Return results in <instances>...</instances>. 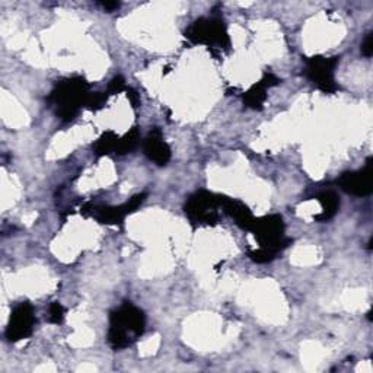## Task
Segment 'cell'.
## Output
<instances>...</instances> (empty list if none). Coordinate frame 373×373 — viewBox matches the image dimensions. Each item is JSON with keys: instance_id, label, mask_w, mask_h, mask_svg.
<instances>
[{"instance_id": "cell-20", "label": "cell", "mask_w": 373, "mask_h": 373, "mask_svg": "<svg viewBox=\"0 0 373 373\" xmlns=\"http://www.w3.org/2000/svg\"><path fill=\"white\" fill-rule=\"evenodd\" d=\"M126 92H127V96L132 103V107L137 108L140 105V95L133 88H126Z\"/></svg>"}, {"instance_id": "cell-15", "label": "cell", "mask_w": 373, "mask_h": 373, "mask_svg": "<svg viewBox=\"0 0 373 373\" xmlns=\"http://www.w3.org/2000/svg\"><path fill=\"white\" fill-rule=\"evenodd\" d=\"M277 254H275L272 251L264 250V248H260L257 251H250L248 253V257H250L254 263L257 264H265V263H271L272 260L276 258Z\"/></svg>"}, {"instance_id": "cell-12", "label": "cell", "mask_w": 373, "mask_h": 373, "mask_svg": "<svg viewBox=\"0 0 373 373\" xmlns=\"http://www.w3.org/2000/svg\"><path fill=\"white\" fill-rule=\"evenodd\" d=\"M316 200L322 206V213L315 216V220L318 222H326L333 219L338 209H340V200L334 191H322L321 194L316 195Z\"/></svg>"}, {"instance_id": "cell-7", "label": "cell", "mask_w": 373, "mask_h": 373, "mask_svg": "<svg viewBox=\"0 0 373 373\" xmlns=\"http://www.w3.org/2000/svg\"><path fill=\"white\" fill-rule=\"evenodd\" d=\"M35 322V312L31 304L21 302L19 305H16L11 314L9 324L5 333L8 341L16 343L28 338L34 331Z\"/></svg>"}, {"instance_id": "cell-13", "label": "cell", "mask_w": 373, "mask_h": 373, "mask_svg": "<svg viewBox=\"0 0 373 373\" xmlns=\"http://www.w3.org/2000/svg\"><path fill=\"white\" fill-rule=\"evenodd\" d=\"M118 136L114 132H105L93 144V154L96 156H104L115 152Z\"/></svg>"}, {"instance_id": "cell-4", "label": "cell", "mask_w": 373, "mask_h": 373, "mask_svg": "<svg viewBox=\"0 0 373 373\" xmlns=\"http://www.w3.org/2000/svg\"><path fill=\"white\" fill-rule=\"evenodd\" d=\"M250 231L260 242V248L272 251L275 254L283 251L292 243V239L285 236V222L279 214L256 219Z\"/></svg>"}, {"instance_id": "cell-21", "label": "cell", "mask_w": 373, "mask_h": 373, "mask_svg": "<svg viewBox=\"0 0 373 373\" xmlns=\"http://www.w3.org/2000/svg\"><path fill=\"white\" fill-rule=\"evenodd\" d=\"M99 5H101L108 12H113L120 8V2H99Z\"/></svg>"}, {"instance_id": "cell-11", "label": "cell", "mask_w": 373, "mask_h": 373, "mask_svg": "<svg viewBox=\"0 0 373 373\" xmlns=\"http://www.w3.org/2000/svg\"><path fill=\"white\" fill-rule=\"evenodd\" d=\"M222 207H223V210H225L226 214H229L235 220V223L239 228L246 229V231L251 229L256 217L253 216L251 210L248 209L243 203L234 200V198L223 197Z\"/></svg>"}, {"instance_id": "cell-2", "label": "cell", "mask_w": 373, "mask_h": 373, "mask_svg": "<svg viewBox=\"0 0 373 373\" xmlns=\"http://www.w3.org/2000/svg\"><path fill=\"white\" fill-rule=\"evenodd\" d=\"M89 88V84L81 76L62 79L56 84L52 93L48 95L47 101L57 107V117L67 122L78 115L82 105H86L91 95Z\"/></svg>"}, {"instance_id": "cell-9", "label": "cell", "mask_w": 373, "mask_h": 373, "mask_svg": "<svg viewBox=\"0 0 373 373\" xmlns=\"http://www.w3.org/2000/svg\"><path fill=\"white\" fill-rule=\"evenodd\" d=\"M144 155L154 161L159 166H165L171 159V147L163 140L162 132L158 127H154L152 132L143 140Z\"/></svg>"}, {"instance_id": "cell-1", "label": "cell", "mask_w": 373, "mask_h": 373, "mask_svg": "<svg viewBox=\"0 0 373 373\" xmlns=\"http://www.w3.org/2000/svg\"><path fill=\"white\" fill-rule=\"evenodd\" d=\"M144 327L146 316L143 311L132 302H124L110 314L108 341L114 350L126 349L144 333Z\"/></svg>"}, {"instance_id": "cell-14", "label": "cell", "mask_w": 373, "mask_h": 373, "mask_svg": "<svg viewBox=\"0 0 373 373\" xmlns=\"http://www.w3.org/2000/svg\"><path fill=\"white\" fill-rule=\"evenodd\" d=\"M139 139H140L139 129L133 127L129 133H126L121 139H118V143H117V147H115L114 154H117V155L130 154L132 151H134V149L137 147Z\"/></svg>"}, {"instance_id": "cell-18", "label": "cell", "mask_w": 373, "mask_h": 373, "mask_svg": "<svg viewBox=\"0 0 373 373\" xmlns=\"http://www.w3.org/2000/svg\"><path fill=\"white\" fill-rule=\"evenodd\" d=\"M124 89H126V81H124L122 76H115V78L111 79L107 93L108 95H115V93H118V92H121Z\"/></svg>"}, {"instance_id": "cell-5", "label": "cell", "mask_w": 373, "mask_h": 373, "mask_svg": "<svg viewBox=\"0 0 373 373\" xmlns=\"http://www.w3.org/2000/svg\"><path fill=\"white\" fill-rule=\"evenodd\" d=\"M222 200L223 195L209 191H197L188 198L184 210L191 222L214 225L219 219L217 209L222 207Z\"/></svg>"}, {"instance_id": "cell-6", "label": "cell", "mask_w": 373, "mask_h": 373, "mask_svg": "<svg viewBox=\"0 0 373 373\" xmlns=\"http://www.w3.org/2000/svg\"><path fill=\"white\" fill-rule=\"evenodd\" d=\"M340 62V57H322L314 56L306 59L305 76L322 92L335 93L338 85L334 79V71Z\"/></svg>"}, {"instance_id": "cell-10", "label": "cell", "mask_w": 373, "mask_h": 373, "mask_svg": "<svg viewBox=\"0 0 373 373\" xmlns=\"http://www.w3.org/2000/svg\"><path fill=\"white\" fill-rule=\"evenodd\" d=\"M282 81L275 76V74L272 73H265L264 74V78L253 85L250 89H248L242 99H243V104L248 107V108H253V110H263V105L265 103V99H267V89L272 88V86H277Z\"/></svg>"}, {"instance_id": "cell-19", "label": "cell", "mask_w": 373, "mask_h": 373, "mask_svg": "<svg viewBox=\"0 0 373 373\" xmlns=\"http://www.w3.org/2000/svg\"><path fill=\"white\" fill-rule=\"evenodd\" d=\"M362 54L365 57H370L373 54V34L369 33L362 44Z\"/></svg>"}, {"instance_id": "cell-3", "label": "cell", "mask_w": 373, "mask_h": 373, "mask_svg": "<svg viewBox=\"0 0 373 373\" xmlns=\"http://www.w3.org/2000/svg\"><path fill=\"white\" fill-rule=\"evenodd\" d=\"M185 38L194 44H205L207 47L229 48L231 40L222 16L200 18L194 21L185 31Z\"/></svg>"}, {"instance_id": "cell-8", "label": "cell", "mask_w": 373, "mask_h": 373, "mask_svg": "<svg viewBox=\"0 0 373 373\" xmlns=\"http://www.w3.org/2000/svg\"><path fill=\"white\" fill-rule=\"evenodd\" d=\"M338 187L347 194L363 197L373 191V159L369 158L363 169L356 172H345L337 180Z\"/></svg>"}, {"instance_id": "cell-16", "label": "cell", "mask_w": 373, "mask_h": 373, "mask_svg": "<svg viewBox=\"0 0 373 373\" xmlns=\"http://www.w3.org/2000/svg\"><path fill=\"white\" fill-rule=\"evenodd\" d=\"M107 98H108V93H103V92H95V93H91L89 98H88V103H86V107L92 111H96V110H101L104 108L105 103H107Z\"/></svg>"}, {"instance_id": "cell-17", "label": "cell", "mask_w": 373, "mask_h": 373, "mask_svg": "<svg viewBox=\"0 0 373 373\" xmlns=\"http://www.w3.org/2000/svg\"><path fill=\"white\" fill-rule=\"evenodd\" d=\"M64 319V308L59 302H53L48 308V322L52 324H62Z\"/></svg>"}]
</instances>
